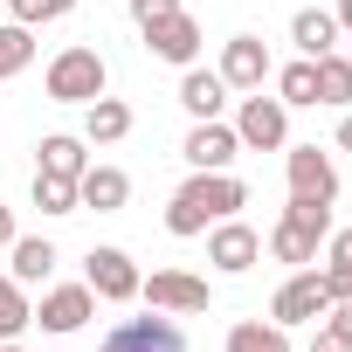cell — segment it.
<instances>
[{
  "instance_id": "1",
  "label": "cell",
  "mask_w": 352,
  "mask_h": 352,
  "mask_svg": "<svg viewBox=\"0 0 352 352\" xmlns=\"http://www.w3.org/2000/svg\"><path fill=\"white\" fill-rule=\"evenodd\" d=\"M242 208H249V187L235 180V173H194V180L166 201V228L187 242V235H208L214 221H228Z\"/></svg>"
},
{
  "instance_id": "16",
  "label": "cell",
  "mask_w": 352,
  "mask_h": 352,
  "mask_svg": "<svg viewBox=\"0 0 352 352\" xmlns=\"http://www.w3.org/2000/svg\"><path fill=\"white\" fill-rule=\"evenodd\" d=\"M131 201V180L118 166H83V180H76V208H97V214H118Z\"/></svg>"
},
{
  "instance_id": "22",
  "label": "cell",
  "mask_w": 352,
  "mask_h": 352,
  "mask_svg": "<svg viewBox=\"0 0 352 352\" xmlns=\"http://www.w3.org/2000/svg\"><path fill=\"white\" fill-rule=\"evenodd\" d=\"M276 97H283L290 111H311V104H318V63L297 56L290 69H276Z\"/></svg>"
},
{
  "instance_id": "8",
  "label": "cell",
  "mask_w": 352,
  "mask_h": 352,
  "mask_svg": "<svg viewBox=\"0 0 352 352\" xmlns=\"http://www.w3.org/2000/svg\"><path fill=\"white\" fill-rule=\"evenodd\" d=\"M83 283L97 290V304H131V297H138V263H131L124 249L97 242V249L83 256Z\"/></svg>"
},
{
  "instance_id": "6",
  "label": "cell",
  "mask_w": 352,
  "mask_h": 352,
  "mask_svg": "<svg viewBox=\"0 0 352 352\" xmlns=\"http://www.w3.org/2000/svg\"><path fill=\"white\" fill-rule=\"evenodd\" d=\"M283 173H290V201H311V208H331V201H338V166H331V152H318V145H283Z\"/></svg>"
},
{
  "instance_id": "15",
  "label": "cell",
  "mask_w": 352,
  "mask_h": 352,
  "mask_svg": "<svg viewBox=\"0 0 352 352\" xmlns=\"http://www.w3.org/2000/svg\"><path fill=\"white\" fill-rule=\"evenodd\" d=\"M180 104H187V118L201 124V118H221L228 111V83H221V69H180Z\"/></svg>"
},
{
  "instance_id": "13",
  "label": "cell",
  "mask_w": 352,
  "mask_h": 352,
  "mask_svg": "<svg viewBox=\"0 0 352 352\" xmlns=\"http://www.w3.org/2000/svg\"><path fill=\"white\" fill-rule=\"evenodd\" d=\"M324 304H331V297H324V283H318V263H311V270H297V276H290V283L270 297V318L290 331V324H318V318H324Z\"/></svg>"
},
{
  "instance_id": "21",
  "label": "cell",
  "mask_w": 352,
  "mask_h": 352,
  "mask_svg": "<svg viewBox=\"0 0 352 352\" xmlns=\"http://www.w3.org/2000/svg\"><path fill=\"white\" fill-rule=\"evenodd\" d=\"M221 352H290V331L276 318H242V324H228Z\"/></svg>"
},
{
  "instance_id": "31",
  "label": "cell",
  "mask_w": 352,
  "mask_h": 352,
  "mask_svg": "<svg viewBox=\"0 0 352 352\" xmlns=\"http://www.w3.org/2000/svg\"><path fill=\"white\" fill-rule=\"evenodd\" d=\"M324 331H338V338H352V304H324Z\"/></svg>"
},
{
  "instance_id": "26",
  "label": "cell",
  "mask_w": 352,
  "mask_h": 352,
  "mask_svg": "<svg viewBox=\"0 0 352 352\" xmlns=\"http://www.w3.org/2000/svg\"><path fill=\"white\" fill-rule=\"evenodd\" d=\"M35 208L42 214H76V180H63V173H35Z\"/></svg>"
},
{
  "instance_id": "32",
  "label": "cell",
  "mask_w": 352,
  "mask_h": 352,
  "mask_svg": "<svg viewBox=\"0 0 352 352\" xmlns=\"http://www.w3.org/2000/svg\"><path fill=\"white\" fill-rule=\"evenodd\" d=\"M311 352H352V338H338V331L318 324V331H311Z\"/></svg>"
},
{
  "instance_id": "20",
  "label": "cell",
  "mask_w": 352,
  "mask_h": 352,
  "mask_svg": "<svg viewBox=\"0 0 352 352\" xmlns=\"http://www.w3.org/2000/svg\"><path fill=\"white\" fill-rule=\"evenodd\" d=\"M124 131H131V104H124V97L83 104V145H118Z\"/></svg>"
},
{
  "instance_id": "10",
  "label": "cell",
  "mask_w": 352,
  "mask_h": 352,
  "mask_svg": "<svg viewBox=\"0 0 352 352\" xmlns=\"http://www.w3.org/2000/svg\"><path fill=\"white\" fill-rule=\"evenodd\" d=\"M90 318H97V290H90V283H56V290H42V304H35V324L56 331V338L83 331Z\"/></svg>"
},
{
  "instance_id": "36",
  "label": "cell",
  "mask_w": 352,
  "mask_h": 352,
  "mask_svg": "<svg viewBox=\"0 0 352 352\" xmlns=\"http://www.w3.org/2000/svg\"><path fill=\"white\" fill-rule=\"evenodd\" d=\"M0 352H28V345H21V338H0Z\"/></svg>"
},
{
  "instance_id": "33",
  "label": "cell",
  "mask_w": 352,
  "mask_h": 352,
  "mask_svg": "<svg viewBox=\"0 0 352 352\" xmlns=\"http://www.w3.org/2000/svg\"><path fill=\"white\" fill-rule=\"evenodd\" d=\"M14 235H21V228H14V208H0V249H8Z\"/></svg>"
},
{
  "instance_id": "3",
  "label": "cell",
  "mask_w": 352,
  "mask_h": 352,
  "mask_svg": "<svg viewBox=\"0 0 352 352\" xmlns=\"http://www.w3.org/2000/svg\"><path fill=\"white\" fill-rule=\"evenodd\" d=\"M324 235H331V208L290 201V208H283V221L270 228V256H276V263H290V270H311Z\"/></svg>"
},
{
  "instance_id": "23",
  "label": "cell",
  "mask_w": 352,
  "mask_h": 352,
  "mask_svg": "<svg viewBox=\"0 0 352 352\" xmlns=\"http://www.w3.org/2000/svg\"><path fill=\"white\" fill-rule=\"evenodd\" d=\"M318 104H331V111H345L352 104V56H318Z\"/></svg>"
},
{
  "instance_id": "5",
  "label": "cell",
  "mask_w": 352,
  "mask_h": 352,
  "mask_svg": "<svg viewBox=\"0 0 352 352\" xmlns=\"http://www.w3.org/2000/svg\"><path fill=\"white\" fill-rule=\"evenodd\" d=\"M235 138H242V152H283L290 145V104L249 90L242 111H235Z\"/></svg>"
},
{
  "instance_id": "34",
  "label": "cell",
  "mask_w": 352,
  "mask_h": 352,
  "mask_svg": "<svg viewBox=\"0 0 352 352\" xmlns=\"http://www.w3.org/2000/svg\"><path fill=\"white\" fill-rule=\"evenodd\" d=\"M331 21H338V35H352V0H338V8H331Z\"/></svg>"
},
{
  "instance_id": "11",
  "label": "cell",
  "mask_w": 352,
  "mask_h": 352,
  "mask_svg": "<svg viewBox=\"0 0 352 352\" xmlns=\"http://www.w3.org/2000/svg\"><path fill=\"white\" fill-rule=\"evenodd\" d=\"M221 83L228 90H263L270 76H276V63H270V49H263V35H228L221 42Z\"/></svg>"
},
{
  "instance_id": "7",
  "label": "cell",
  "mask_w": 352,
  "mask_h": 352,
  "mask_svg": "<svg viewBox=\"0 0 352 352\" xmlns=\"http://www.w3.org/2000/svg\"><path fill=\"white\" fill-rule=\"evenodd\" d=\"M97 352H187V331H180V318L145 311V318H124V324H111Z\"/></svg>"
},
{
  "instance_id": "2",
  "label": "cell",
  "mask_w": 352,
  "mask_h": 352,
  "mask_svg": "<svg viewBox=\"0 0 352 352\" xmlns=\"http://www.w3.org/2000/svg\"><path fill=\"white\" fill-rule=\"evenodd\" d=\"M42 90L56 97V104H97L104 90H111V63L90 49V42H69L56 63H49V76H42Z\"/></svg>"
},
{
  "instance_id": "30",
  "label": "cell",
  "mask_w": 352,
  "mask_h": 352,
  "mask_svg": "<svg viewBox=\"0 0 352 352\" xmlns=\"http://www.w3.org/2000/svg\"><path fill=\"white\" fill-rule=\"evenodd\" d=\"M324 263H352V228H331L324 235Z\"/></svg>"
},
{
  "instance_id": "9",
  "label": "cell",
  "mask_w": 352,
  "mask_h": 352,
  "mask_svg": "<svg viewBox=\"0 0 352 352\" xmlns=\"http://www.w3.org/2000/svg\"><path fill=\"white\" fill-rule=\"evenodd\" d=\"M208 263H214L221 276H249V270L263 263V235H256L249 221H235V214H228V221H214V228H208Z\"/></svg>"
},
{
  "instance_id": "35",
  "label": "cell",
  "mask_w": 352,
  "mask_h": 352,
  "mask_svg": "<svg viewBox=\"0 0 352 352\" xmlns=\"http://www.w3.org/2000/svg\"><path fill=\"white\" fill-rule=\"evenodd\" d=\"M338 152H352V118H345V124H338Z\"/></svg>"
},
{
  "instance_id": "12",
  "label": "cell",
  "mask_w": 352,
  "mask_h": 352,
  "mask_svg": "<svg viewBox=\"0 0 352 352\" xmlns=\"http://www.w3.org/2000/svg\"><path fill=\"white\" fill-rule=\"evenodd\" d=\"M235 152H242V138H235V124H221V118H201V124L187 131V145H180V159H187L194 173H228Z\"/></svg>"
},
{
  "instance_id": "37",
  "label": "cell",
  "mask_w": 352,
  "mask_h": 352,
  "mask_svg": "<svg viewBox=\"0 0 352 352\" xmlns=\"http://www.w3.org/2000/svg\"><path fill=\"white\" fill-rule=\"evenodd\" d=\"M0 8H8V0H0Z\"/></svg>"
},
{
  "instance_id": "28",
  "label": "cell",
  "mask_w": 352,
  "mask_h": 352,
  "mask_svg": "<svg viewBox=\"0 0 352 352\" xmlns=\"http://www.w3.org/2000/svg\"><path fill=\"white\" fill-rule=\"evenodd\" d=\"M318 283H324V297H331V304H352V263H324V270H318Z\"/></svg>"
},
{
  "instance_id": "29",
  "label": "cell",
  "mask_w": 352,
  "mask_h": 352,
  "mask_svg": "<svg viewBox=\"0 0 352 352\" xmlns=\"http://www.w3.org/2000/svg\"><path fill=\"white\" fill-rule=\"evenodd\" d=\"M166 14H180V0H131V21H138V28H152V21H166Z\"/></svg>"
},
{
  "instance_id": "27",
  "label": "cell",
  "mask_w": 352,
  "mask_h": 352,
  "mask_svg": "<svg viewBox=\"0 0 352 352\" xmlns=\"http://www.w3.org/2000/svg\"><path fill=\"white\" fill-rule=\"evenodd\" d=\"M76 8V0H8V14L21 21V28H42V21H63Z\"/></svg>"
},
{
  "instance_id": "4",
  "label": "cell",
  "mask_w": 352,
  "mask_h": 352,
  "mask_svg": "<svg viewBox=\"0 0 352 352\" xmlns=\"http://www.w3.org/2000/svg\"><path fill=\"white\" fill-rule=\"evenodd\" d=\"M138 297L152 311H166V318H194V311L214 304V283L194 276V270H152V276H138Z\"/></svg>"
},
{
  "instance_id": "25",
  "label": "cell",
  "mask_w": 352,
  "mask_h": 352,
  "mask_svg": "<svg viewBox=\"0 0 352 352\" xmlns=\"http://www.w3.org/2000/svg\"><path fill=\"white\" fill-rule=\"evenodd\" d=\"M35 324V304H28V290L14 283V276H0V338H21Z\"/></svg>"
},
{
  "instance_id": "18",
  "label": "cell",
  "mask_w": 352,
  "mask_h": 352,
  "mask_svg": "<svg viewBox=\"0 0 352 352\" xmlns=\"http://www.w3.org/2000/svg\"><path fill=\"white\" fill-rule=\"evenodd\" d=\"M290 42H297V56H331L338 49V21H331V8H297L290 14Z\"/></svg>"
},
{
  "instance_id": "14",
  "label": "cell",
  "mask_w": 352,
  "mask_h": 352,
  "mask_svg": "<svg viewBox=\"0 0 352 352\" xmlns=\"http://www.w3.org/2000/svg\"><path fill=\"white\" fill-rule=\"evenodd\" d=\"M145 49H152L159 63H173V69H194V63H201V21H194L187 8L166 14V21L145 28Z\"/></svg>"
},
{
  "instance_id": "19",
  "label": "cell",
  "mask_w": 352,
  "mask_h": 352,
  "mask_svg": "<svg viewBox=\"0 0 352 352\" xmlns=\"http://www.w3.org/2000/svg\"><path fill=\"white\" fill-rule=\"evenodd\" d=\"M83 166H90V152H83V138H76V131H49V138L35 145V173H63V180H83Z\"/></svg>"
},
{
  "instance_id": "24",
  "label": "cell",
  "mask_w": 352,
  "mask_h": 352,
  "mask_svg": "<svg viewBox=\"0 0 352 352\" xmlns=\"http://www.w3.org/2000/svg\"><path fill=\"white\" fill-rule=\"evenodd\" d=\"M28 63H35V28L0 21V83H8V76H21Z\"/></svg>"
},
{
  "instance_id": "17",
  "label": "cell",
  "mask_w": 352,
  "mask_h": 352,
  "mask_svg": "<svg viewBox=\"0 0 352 352\" xmlns=\"http://www.w3.org/2000/svg\"><path fill=\"white\" fill-rule=\"evenodd\" d=\"M8 256H14V270H8V276H14L21 290H28V283H49V276H56V263H63L49 235H14V242H8Z\"/></svg>"
}]
</instances>
